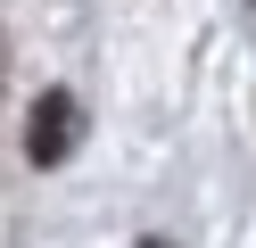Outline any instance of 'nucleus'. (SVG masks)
Listing matches in <instances>:
<instances>
[{
	"label": "nucleus",
	"instance_id": "obj_1",
	"mask_svg": "<svg viewBox=\"0 0 256 248\" xmlns=\"http://www.w3.org/2000/svg\"><path fill=\"white\" fill-rule=\"evenodd\" d=\"M74 141H83V99L74 91H42L34 99V124H25V157L58 165V157H74Z\"/></svg>",
	"mask_w": 256,
	"mask_h": 248
},
{
	"label": "nucleus",
	"instance_id": "obj_2",
	"mask_svg": "<svg viewBox=\"0 0 256 248\" xmlns=\"http://www.w3.org/2000/svg\"><path fill=\"white\" fill-rule=\"evenodd\" d=\"M140 248H174V240H140Z\"/></svg>",
	"mask_w": 256,
	"mask_h": 248
}]
</instances>
